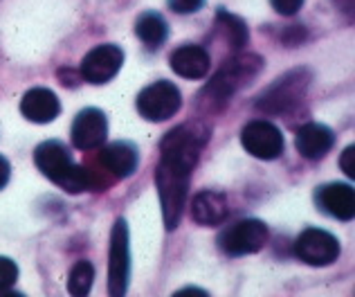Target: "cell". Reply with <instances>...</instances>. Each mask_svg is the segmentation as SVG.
Returning <instances> with one entry per match:
<instances>
[{
	"label": "cell",
	"instance_id": "obj_20",
	"mask_svg": "<svg viewBox=\"0 0 355 297\" xmlns=\"http://www.w3.org/2000/svg\"><path fill=\"white\" fill-rule=\"evenodd\" d=\"M95 282V266L90 262H77L68 275V291L74 297H86Z\"/></svg>",
	"mask_w": 355,
	"mask_h": 297
},
{
	"label": "cell",
	"instance_id": "obj_6",
	"mask_svg": "<svg viewBox=\"0 0 355 297\" xmlns=\"http://www.w3.org/2000/svg\"><path fill=\"white\" fill-rule=\"evenodd\" d=\"M130 280V253H128V226L124 219H117L110 232L108 250V293L121 297Z\"/></svg>",
	"mask_w": 355,
	"mask_h": 297
},
{
	"label": "cell",
	"instance_id": "obj_1",
	"mask_svg": "<svg viewBox=\"0 0 355 297\" xmlns=\"http://www.w3.org/2000/svg\"><path fill=\"white\" fill-rule=\"evenodd\" d=\"M205 142H207V131L196 124L178 126L162 140V158L155 169V185L166 230H175L182 219L191 171L198 162Z\"/></svg>",
	"mask_w": 355,
	"mask_h": 297
},
{
	"label": "cell",
	"instance_id": "obj_5",
	"mask_svg": "<svg viewBox=\"0 0 355 297\" xmlns=\"http://www.w3.org/2000/svg\"><path fill=\"white\" fill-rule=\"evenodd\" d=\"M268 241V226L257 219H243L232 223L218 237V246L230 257L254 255Z\"/></svg>",
	"mask_w": 355,
	"mask_h": 297
},
{
	"label": "cell",
	"instance_id": "obj_15",
	"mask_svg": "<svg viewBox=\"0 0 355 297\" xmlns=\"http://www.w3.org/2000/svg\"><path fill=\"white\" fill-rule=\"evenodd\" d=\"M171 70L184 79H202L209 72V54L200 45H180L171 54Z\"/></svg>",
	"mask_w": 355,
	"mask_h": 297
},
{
	"label": "cell",
	"instance_id": "obj_18",
	"mask_svg": "<svg viewBox=\"0 0 355 297\" xmlns=\"http://www.w3.org/2000/svg\"><path fill=\"white\" fill-rule=\"evenodd\" d=\"M135 34L146 48L155 50V48H160V45L166 41V36H169V25H166V21L160 14L144 12L135 21Z\"/></svg>",
	"mask_w": 355,
	"mask_h": 297
},
{
	"label": "cell",
	"instance_id": "obj_7",
	"mask_svg": "<svg viewBox=\"0 0 355 297\" xmlns=\"http://www.w3.org/2000/svg\"><path fill=\"white\" fill-rule=\"evenodd\" d=\"M182 106V95L171 81H155L137 95V113L148 122H164Z\"/></svg>",
	"mask_w": 355,
	"mask_h": 297
},
{
	"label": "cell",
	"instance_id": "obj_23",
	"mask_svg": "<svg viewBox=\"0 0 355 297\" xmlns=\"http://www.w3.org/2000/svg\"><path fill=\"white\" fill-rule=\"evenodd\" d=\"M270 3H272V7L282 16H295L302 9L304 0H270Z\"/></svg>",
	"mask_w": 355,
	"mask_h": 297
},
{
	"label": "cell",
	"instance_id": "obj_3",
	"mask_svg": "<svg viewBox=\"0 0 355 297\" xmlns=\"http://www.w3.org/2000/svg\"><path fill=\"white\" fill-rule=\"evenodd\" d=\"M261 68H263V59L257 54H239V57L225 61V66L214 74V79L205 88V95H211L214 101L220 104V99L225 101L232 92L248 86L261 72Z\"/></svg>",
	"mask_w": 355,
	"mask_h": 297
},
{
	"label": "cell",
	"instance_id": "obj_16",
	"mask_svg": "<svg viewBox=\"0 0 355 297\" xmlns=\"http://www.w3.org/2000/svg\"><path fill=\"white\" fill-rule=\"evenodd\" d=\"M99 160H101V164H104V169L113 173L115 178H128V176H133L137 169L139 153H137L135 144L113 142L101 151Z\"/></svg>",
	"mask_w": 355,
	"mask_h": 297
},
{
	"label": "cell",
	"instance_id": "obj_21",
	"mask_svg": "<svg viewBox=\"0 0 355 297\" xmlns=\"http://www.w3.org/2000/svg\"><path fill=\"white\" fill-rule=\"evenodd\" d=\"M18 280V266L7 257H0V291L12 289Z\"/></svg>",
	"mask_w": 355,
	"mask_h": 297
},
{
	"label": "cell",
	"instance_id": "obj_12",
	"mask_svg": "<svg viewBox=\"0 0 355 297\" xmlns=\"http://www.w3.org/2000/svg\"><path fill=\"white\" fill-rule=\"evenodd\" d=\"M315 203L324 214H331L338 221H351L355 214V194L347 183H331L317 189Z\"/></svg>",
	"mask_w": 355,
	"mask_h": 297
},
{
	"label": "cell",
	"instance_id": "obj_11",
	"mask_svg": "<svg viewBox=\"0 0 355 297\" xmlns=\"http://www.w3.org/2000/svg\"><path fill=\"white\" fill-rule=\"evenodd\" d=\"M108 137V119L104 110L83 108L72 122V144L81 151H90L106 142Z\"/></svg>",
	"mask_w": 355,
	"mask_h": 297
},
{
	"label": "cell",
	"instance_id": "obj_17",
	"mask_svg": "<svg viewBox=\"0 0 355 297\" xmlns=\"http://www.w3.org/2000/svg\"><path fill=\"white\" fill-rule=\"evenodd\" d=\"M191 217L200 226H218L227 217V198L220 192H200L191 203Z\"/></svg>",
	"mask_w": 355,
	"mask_h": 297
},
{
	"label": "cell",
	"instance_id": "obj_25",
	"mask_svg": "<svg viewBox=\"0 0 355 297\" xmlns=\"http://www.w3.org/2000/svg\"><path fill=\"white\" fill-rule=\"evenodd\" d=\"M9 176H12V164L5 155H0V189H5V185L9 183Z\"/></svg>",
	"mask_w": 355,
	"mask_h": 297
},
{
	"label": "cell",
	"instance_id": "obj_14",
	"mask_svg": "<svg viewBox=\"0 0 355 297\" xmlns=\"http://www.w3.org/2000/svg\"><path fill=\"white\" fill-rule=\"evenodd\" d=\"M21 113L34 124H50L61 113L59 97L50 88H32L21 99Z\"/></svg>",
	"mask_w": 355,
	"mask_h": 297
},
{
	"label": "cell",
	"instance_id": "obj_24",
	"mask_svg": "<svg viewBox=\"0 0 355 297\" xmlns=\"http://www.w3.org/2000/svg\"><path fill=\"white\" fill-rule=\"evenodd\" d=\"M353 160H355V146L351 144L347 151L342 153V158H340V167L344 169V173H349V178H353V176H355V164H353Z\"/></svg>",
	"mask_w": 355,
	"mask_h": 297
},
{
	"label": "cell",
	"instance_id": "obj_22",
	"mask_svg": "<svg viewBox=\"0 0 355 297\" xmlns=\"http://www.w3.org/2000/svg\"><path fill=\"white\" fill-rule=\"evenodd\" d=\"M205 5V0H169V7L175 14H193Z\"/></svg>",
	"mask_w": 355,
	"mask_h": 297
},
{
	"label": "cell",
	"instance_id": "obj_19",
	"mask_svg": "<svg viewBox=\"0 0 355 297\" xmlns=\"http://www.w3.org/2000/svg\"><path fill=\"white\" fill-rule=\"evenodd\" d=\"M216 21H218V30L223 32L225 41L230 43V48L241 50L243 45L248 43V27H245V21H243V18L225 12V9H220L216 14Z\"/></svg>",
	"mask_w": 355,
	"mask_h": 297
},
{
	"label": "cell",
	"instance_id": "obj_13",
	"mask_svg": "<svg viewBox=\"0 0 355 297\" xmlns=\"http://www.w3.org/2000/svg\"><path fill=\"white\" fill-rule=\"evenodd\" d=\"M333 144H335V135L326 124L308 122L299 128L295 135L297 151L302 153L306 160H322L333 148Z\"/></svg>",
	"mask_w": 355,
	"mask_h": 297
},
{
	"label": "cell",
	"instance_id": "obj_10",
	"mask_svg": "<svg viewBox=\"0 0 355 297\" xmlns=\"http://www.w3.org/2000/svg\"><path fill=\"white\" fill-rule=\"evenodd\" d=\"M121 63H124V52L117 45L104 43L90 50L81 61V77L88 83H108L119 72Z\"/></svg>",
	"mask_w": 355,
	"mask_h": 297
},
{
	"label": "cell",
	"instance_id": "obj_8",
	"mask_svg": "<svg viewBox=\"0 0 355 297\" xmlns=\"http://www.w3.org/2000/svg\"><path fill=\"white\" fill-rule=\"evenodd\" d=\"M241 144L259 160H277L284 153V135L279 126L268 122V119H254V122L243 126Z\"/></svg>",
	"mask_w": 355,
	"mask_h": 297
},
{
	"label": "cell",
	"instance_id": "obj_4",
	"mask_svg": "<svg viewBox=\"0 0 355 297\" xmlns=\"http://www.w3.org/2000/svg\"><path fill=\"white\" fill-rule=\"evenodd\" d=\"M308 83H311V72L308 70L299 68L293 72H286L272 86H268L261 92V97L257 99V108L270 115L286 113V110L295 108L304 99Z\"/></svg>",
	"mask_w": 355,
	"mask_h": 297
},
{
	"label": "cell",
	"instance_id": "obj_9",
	"mask_svg": "<svg viewBox=\"0 0 355 297\" xmlns=\"http://www.w3.org/2000/svg\"><path fill=\"white\" fill-rule=\"evenodd\" d=\"M295 255L308 266H331L340 257V241L326 230L308 228L295 241Z\"/></svg>",
	"mask_w": 355,
	"mask_h": 297
},
{
	"label": "cell",
	"instance_id": "obj_2",
	"mask_svg": "<svg viewBox=\"0 0 355 297\" xmlns=\"http://www.w3.org/2000/svg\"><path fill=\"white\" fill-rule=\"evenodd\" d=\"M34 162L45 178H50L54 185H59V187L68 194H81L90 187V178H88V173L83 171V167L74 164L70 151L57 140H50V142H43L41 146H36Z\"/></svg>",
	"mask_w": 355,
	"mask_h": 297
}]
</instances>
